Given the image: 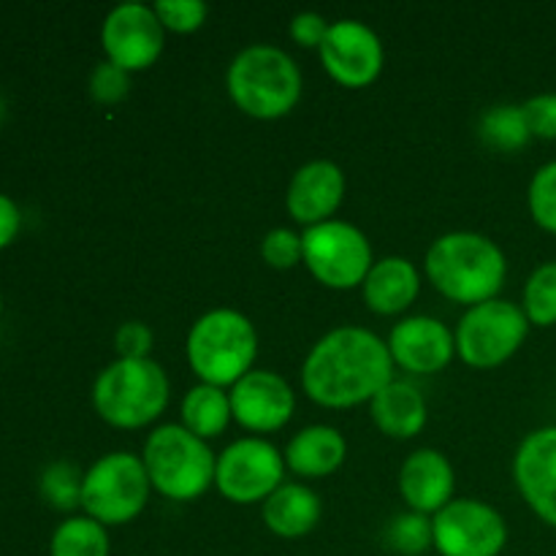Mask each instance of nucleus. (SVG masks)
I'll return each mask as SVG.
<instances>
[{"mask_svg": "<svg viewBox=\"0 0 556 556\" xmlns=\"http://www.w3.org/2000/svg\"><path fill=\"white\" fill-rule=\"evenodd\" d=\"M302 378L320 405H356L391 383V353L372 331L345 326L313 348Z\"/></svg>", "mask_w": 556, "mask_h": 556, "instance_id": "1", "label": "nucleus"}, {"mask_svg": "<svg viewBox=\"0 0 556 556\" xmlns=\"http://www.w3.org/2000/svg\"><path fill=\"white\" fill-rule=\"evenodd\" d=\"M427 271L445 296L483 304L505 280V258L492 239L481 233H448L427 255Z\"/></svg>", "mask_w": 556, "mask_h": 556, "instance_id": "2", "label": "nucleus"}, {"mask_svg": "<svg viewBox=\"0 0 556 556\" xmlns=\"http://www.w3.org/2000/svg\"><path fill=\"white\" fill-rule=\"evenodd\" d=\"M228 92L255 117H280L302 92V74L282 49L248 47L228 68Z\"/></svg>", "mask_w": 556, "mask_h": 556, "instance_id": "3", "label": "nucleus"}, {"mask_svg": "<svg viewBox=\"0 0 556 556\" xmlns=\"http://www.w3.org/2000/svg\"><path fill=\"white\" fill-rule=\"evenodd\" d=\"M96 407L114 427H144L163 413L168 380L150 358H119L96 383Z\"/></svg>", "mask_w": 556, "mask_h": 556, "instance_id": "4", "label": "nucleus"}, {"mask_svg": "<svg viewBox=\"0 0 556 556\" xmlns=\"http://www.w3.org/2000/svg\"><path fill=\"white\" fill-rule=\"evenodd\" d=\"M255 331L244 315L215 309L193 326L188 356L195 372L210 386L237 383L255 358Z\"/></svg>", "mask_w": 556, "mask_h": 556, "instance_id": "5", "label": "nucleus"}, {"mask_svg": "<svg viewBox=\"0 0 556 556\" xmlns=\"http://www.w3.org/2000/svg\"><path fill=\"white\" fill-rule=\"evenodd\" d=\"M150 481L172 500H193L215 478V456L204 440L182 427H161L144 448Z\"/></svg>", "mask_w": 556, "mask_h": 556, "instance_id": "6", "label": "nucleus"}, {"mask_svg": "<svg viewBox=\"0 0 556 556\" xmlns=\"http://www.w3.org/2000/svg\"><path fill=\"white\" fill-rule=\"evenodd\" d=\"M150 476L144 462L130 454H112L96 462L81 481V500L98 525H125L147 503Z\"/></svg>", "mask_w": 556, "mask_h": 556, "instance_id": "7", "label": "nucleus"}, {"mask_svg": "<svg viewBox=\"0 0 556 556\" xmlns=\"http://www.w3.org/2000/svg\"><path fill=\"white\" fill-rule=\"evenodd\" d=\"M527 337V315L516 304L489 299L462 318L456 345L472 367H494L505 362Z\"/></svg>", "mask_w": 556, "mask_h": 556, "instance_id": "8", "label": "nucleus"}, {"mask_svg": "<svg viewBox=\"0 0 556 556\" xmlns=\"http://www.w3.org/2000/svg\"><path fill=\"white\" fill-rule=\"evenodd\" d=\"M302 255L313 275L331 288H351L369 275L367 237L348 223H318L302 237Z\"/></svg>", "mask_w": 556, "mask_h": 556, "instance_id": "9", "label": "nucleus"}, {"mask_svg": "<svg viewBox=\"0 0 556 556\" xmlns=\"http://www.w3.org/2000/svg\"><path fill=\"white\" fill-rule=\"evenodd\" d=\"M432 538L443 556H497L508 532L494 508L476 500H454L434 519Z\"/></svg>", "mask_w": 556, "mask_h": 556, "instance_id": "10", "label": "nucleus"}, {"mask_svg": "<svg viewBox=\"0 0 556 556\" xmlns=\"http://www.w3.org/2000/svg\"><path fill=\"white\" fill-rule=\"evenodd\" d=\"M282 459L264 440H239L217 459L215 481L233 503H255L271 497L280 486Z\"/></svg>", "mask_w": 556, "mask_h": 556, "instance_id": "11", "label": "nucleus"}, {"mask_svg": "<svg viewBox=\"0 0 556 556\" xmlns=\"http://www.w3.org/2000/svg\"><path fill=\"white\" fill-rule=\"evenodd\" d=\"M103 47L119 68H147L163 49V27L155 9L141 3L117 5L103 22Z\"/></svg>", "mask_w": 556, "mask_h": 556, "instance_id": "12", "label": "nucleus"}, {"mask_svg": "<svg viewBox=\"0 0 556 556\" xmlns=\"http://www.w3.org/2000/svg\"><path fill=\"white\" fill-rule=\"evenodd\" d=\"M320 58L337 81L362 87L378 76L383 65V49L367 25L356 20H340L329 25V33L320 43Z\"/></svg>", "mask_w": 556, "mask_h": 556, "instance_id": "13", "label": "nucleus"}, {"mask_svg": "<svg viewBox=\"0 0 556 556\" xmlns=\"http://www.w3.org/2000/svg\"><path fill=\"white\" fill-rule=\"evenodd\" d=\"M516 483L546 525L556 527V427L532 432L516 454Z\"/></svg>", "mask_w": 556, "mask_h": 556, "instance_id": "14", "label": "nucleus"}, {"mask_svg": "<svg viewBox=\"0 0 556 556\" xmlns=\"http://www.w3.org/2000/svg\"><path fill=\"white\" fill-rule=\"evenodd\" d=\"M231 413L255 432L280 429L293 413V391L280 375L248 372L231 391Z\"/></svg>", "mask_w": 556, "mask_h": 556, "instance_id": "15", "label": "nucleus"}, {"mask_svg": "<svg viewBox=\"0 0 556 556\" xmlns=\"http://www.w3.org/2000/svg\"><path fill=\"white\" fill-rule=\"evenodd\" d=\"M454 353V337L434 318H407L391 331V356L413 372H438Z\"/></svg>", "mask_w": 556, "mask_h": 556, "instance_id": "16", "label": "nucleus"}, {"mask_svg": "<svg viewBox=\"0 0 556 556\" xmlns=\"http://www.w3.org/2000/svg\"><path fill=\"white\" fill-rule=\"evenodd\" d=\"M345 193V177L331 161H315L299 168L288 190V210L296 220L315 223L329 217Z\"/></svg>", "mask_w": 556, "mask_h": 556, "instance_id": "17", "label": "nucleus"}, {"mask_svg": "<svg viewBox=\"0 0 556 556\" xmlns=\"http://www.w3.org/2000/svg\"><path fill=\"white\" fill-rule=\"evenodd\" d=\"M402 494L416 510H443L454 494V470L438 451H416L402 467Z\"/></svg>", "mask_w": 556, "mask_h": 556, "instance_id": "18", "label": "nucleus"}, {"mask_svg": "<svg viewBox=\"0 0 556 556\" xmlns=\"http://www.w3.org/2000/svg\"><path fill=\"white\" fill-rule=\"evenodd\" d=\"M372 416L391 438H413L427 424V405L410 383L391 380L372 396Z\"/></svg>", "mask_w": 556, "mask_h": 556, "instance_id": "19", "label": "nucleus"}, {"mask_svg": "<svg viewBox=\"0 0 556 556\" xmlns=\"http://www.w3.org/2000/svg\"><path fill=\"white\" fill-rule=\"evenodd\" d=\"M418 275L410 261L386 258L372 266L364 282V299L378 313H400L416 299Z\"/></svg>", "mask_w": 556, "mask_h": 556, "instance_id": "20", "label": "nucleus"}, {"mask_svg": "<svg viewBox=\"0 0 556 556\" xmlns=\"http://www.w3.org/2000/svg\"><path fill=\"white\" fill-rule=\"evenodd\" d=\"M264 519L277 535L299 538L313 530L320 519V500L299 483L280 486L264 505Z\"/></svg>", "mask_w": 556, "mask_h": 556, "instance_id": "21", "label": "nucleus"}, {"mask_svg": "<svg viewBox=\"0 0 556 556\" xmlns=\"http://www.w3.org/2000/svg\"><path fill=\"white\" fill-rule=\"evenodd\" d=\"M286 456L299 476H329L345 459V440L331 427H309L291 440Z\"/></svg>", "mask_w": 556, "mask_h": 556, "instance_id": "22", "label": "nucleus"}, {"mask_svg": "<svg viewBox=\"0 0 556 556\" xmlns=\"http://www.w3.org/2000/svg\"><path fill=\"white\" fill-rule=\"evenodd\" d=\"M185 429L195 438H215L231 418V400L217 386H199L182 402Z\"/></svg>", "mask_w": 556, "mask_h": 556, "instance_id": "23", "label": "nucleus"}, {"mask_svg": "<svg viewBox=\"0 0 556 556\" xmlns=\"http://www.w3.org/2000/svg\"><path fill=\"white\" fill-rule=\"evenodd\" d=\"M52 556H109V538L98 521L71 519L52 538Z\"/></svg>", "mask_w": 556, "mask_h": 556, "instance_id": "24", "label": "nucleus"}, {"mask_svg": "<svg viewBox=\"0 0 556 556\" xmlns=\"http://www.w3.org/2000/svg\"><path fill=\"white\" fill-rule=\"evenodd\" d=\"M483 136L500 150H519L532 134L521 106H497L483 119Z\"/></svg>", "mask_w": 556, "mask_h": 556, "instance_id": "25", "label": "nucleus"}, {"mask_svg": "<svg viewBox=\"0 0 556 556\" xmlns=\"http://www.w3.org/2000/svg\"><path fill=\"white\" fill-rule=\"evenodd\" d=\"M525 307L532 324H556V264H543L530 277L525 291Z\"/></svg>", "mask_w": 556, "mask_h": 556, "instance_id": "26", "label": "nucleus"}, {"mask_svg": "<svg viewBox=\"0 0 556 556\" xmlns=\"http://www.w3.org/2000/svg\"><path fill=\"white\" fill-rule=\"evenodd\" d=\"M530 210L532 217H535L546 231L556 233V161L546 163V166L535 174V179H532Z\"/></svg>", "mask_w": 556, "mask_h": 556, "instance_id": "27", "label": "nucleus"}, {"mask_svg": "<svg viewBox=\"0 0 556 556\" xmlns=\"http://www.w3.org/2000/svg\"><path fill=\"white\" fill-rule=\"evenodd\" d=\"M389 541L402 554H421L432 538V525L424 516H400L389 527Z\"/></svg>", "mask_w": 556, "mask_h": 556, "instance_id": "28", "label": "nucleus"}, {"mask_svg": "<svg viewBox=\"0 0 556 556\" xmlns=\"http://www.w3.org/2000/svg\"><path fill=\"white\" fill-rule=\"evenodd\" d=\"M155 14L172 30H195L204 22L206 5L201 0H157Z\"/></svg>", "mask_w": 556, "mask_h": 556, "instance_id": "29", "label": "nucleus"}, {"mask_svg": "<svg viewBox=\"0 0 556 556\" xmlns=\"http://www.w3.org/2000/svg\"><path fill=\"white\" fill-rule=\"evenodd\" d=\"M261 253L269 261L271 266H280V269H288L299 261L302 255V237L293 233L291 228H275V231L266 233L264 244H261Z\"/></svg>", "mask_w": 556, "mask_h": 556, "instance_id": "30", "label": "nucleus"}, {"mask_svg": "<svg viewBox=\"0 0 556 556\" xmlns=\"http://www.w3.org/2000/svg\"><path fill=\"white\" fill-rule=\"evenodd\" d=\"M43 492L60 508H71L81 500V486H76V470L68 465H54L43 476Z\"/></svg>", "mask_w": 556, "mask_h": 556, "instance_id": "31", "label": "nucleus"}, {"mask_svg": "<svg viewBox=\"0 0 556 556\" xmlns=\"http://www.w3.org/2000/svg\"><path fill=\"white\" fill-rule=\"evenodd\" d=\"M525 112L530 134L543 136V139H556V96L546 92V96H535L521 106Z\"/></svg>", "mask_w": 556, "mask_h": 556, "instance_id": "32", "label": "nucleus"}, {"mask_svg": "<svg viewBox=\"0 0 556 556\" xmlns=\"http://www.w3.org/2000/svg\"><path fill=\"white\" fill-rule=\"evenodd\" d=\"M90 87L98 101H117V98H123L128 92V71L114 63H101L92 71Z\"/></svg>", "mask_w": 556, "mask_h": 556, "instance_id": "33", "label": "nucleus"}, {"mask_svg": "<svg viewBox=\"0 0 556 556\" xmlns=\"http://www.w3.org/2000/svg\"><path fill=\"white\" fill-rule=\"evenodd\" d=\"M152 345V334L144 324H125L117 331V348L123 358H147Z\"/></svg>", "mask_w": 556, "mask_h": 556, "instance_id": "34", "label": "nucleus"}, {"mask_svg": "<svg viewBox=\"0 0 556 556\" xmlns=\"http://www.w3.org/2000/svg\"><path fill=\"white\" fill-rule=\"evenodd\" d=\"M291 33L299 43H304V47H315V43L320 47L326 33H329V25H326L324 16L315 14V11H304V14L293 16Z\"/></svg>", "mask_w": 556, "mask_h": 556, "instance_id": "35", "label": "nucleus"}, {"mask_svg": "<svg viewBox=\"0 0 556 556\" xmlns=\"http://www.w3.org/2000/svg\"><path fill=\"white\" fill-rule=\"evenodd\" d=\"M16 231H20V210L9 195H0V248H5Z\"/></svg>", "mask_w": 556, "mask_h": 556, "instance_id": "36", "label": "nucleus"}, {"mask_svg": "<svg viewBox=\"0 0 556 556\" xmlns=\"http://www.w3.org/2000/svg\"><path fill=\"white\" fill-rule=\"evenodd\" d=\"M0 117H3V101H0Z\"/></svg>", "mask_w": 556, "mask_h": 556, "instance_id": "37", "label": "nucleus"}, {"mask_svg": "<svg viewBox=\"0 0 556 556\" xmlns=\"http://www.w3.org/2000/svg\"><path fill=\"white\" fill-rule=\"evenodd\" d=\"M0 313H3V302H0Z\"/></svg>", "mask_w": 556, "mask_h": 556, "instance_id": "38", "label": "nucleus"}]
</instances>
